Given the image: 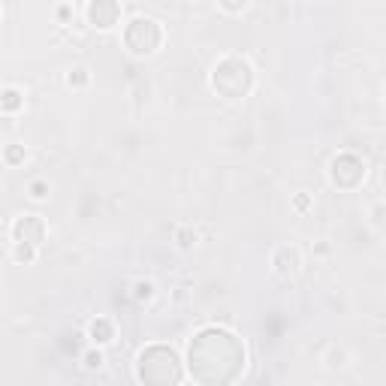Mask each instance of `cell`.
I'll return each instance as SVG.
<instances>
[{
    "instance_id": "1",
    "label": "cell",
    "mask_w": 386,
    "mask_h": 386,
    "mask_svg": "<svg viewBox=\"0 0 386 386\" xmlns=\"http://www.w3.org/2000/svg\"><path fill=\"white\" fill-rule=\"evenodd\" d=\"M187 362H190V374L197 380H202L208 365H229L239 374V368H245V344L229 329L206 326L193 335L187 347Z\"/></svg>"
},
{
    "instance_id": "10",
    "label": "cell",
    "mask_w": 386,
    "mask_h": 386,
    "mask_svg": "<svg viewBox=\"0 0 386 386\" xmlns=\"http://www.w3.org/2000/svg\"><path fill=\"white\" fill-rule=\"evenodd\" d=\"M25 109V91L15 85H4L0 88V112L4 115H18Z\"/></svg>"
},
{
    "instance_id": "8",
    "label": "cell",
    "mask_w": 386,
    "mask_h": 386,
    "mask_svg": "<svg viewBox=\"0 0 386 386\" xmlns=\"http://www.w3.org/2000/svg\"><path fill=\"white\" fill-rule=\"evenodd\" d=\"M272 272L278 278H296L302 272V251L296 245H281L272 251Z\"/></svg>"
},
{
    "instance_id": "17",
    "label": "cell",
    "mask_w": 386,
    "mask_h": 386,
    "mask_svg": "<svg viewBox=\"0 0 386 386\" xmlns=\"http://www.w3.org/2000/svg\"><path fill=\"white\" fill-rule=\"evenodd\" d=\"M218 6L227 15H239V13H245V9L251 6V0H218Z\"/></svg>"
},
{
    "instance_id": "13",
    "label": "cell",
    "mask_w": 386,
    "mask_h": 386,
    "mask_svg": "<svg viewBox=\"0 0 386 386\" xmlns=\"http://www.w3.org/2000/svg\"><path fill=\"white\" fill-rule=\"evenodd\" d=\"M67 85L73 88V91H85L91 85V69L88 67H73L67 73Z\"/></svg>"
},
{
    "instance_id": "6",
    "label": "cell",
    "mask_w": 386,
    "mask_h": 386,
    "mask_svg": "<svg viewBox=\"0 0 386 386\" xmlns=\"http://www.w3.org/2000/svg\"><path fill=\"white\" fill-rule=\"evenodd\" d=\"M85 22L97 30H112L121 25V0H88Z\"/></svg>"
},
{
    "instance_id": "23",
    "label": "cell",
    "mask_w": 386,
    "mask_h": 386,
    "mask_svg": "<svg viewBox=\"0 0 386 386\" xmlns=\"http://www.w3.org/2000/svg\"><path fill=\"white\" fill-rule=\"evenodd\" d=\"M0 15H4V4H0Z\"/></svg>"
},
{
    "instance_id": "18",
    "label": "cell",
    "mask_w": 386,
    "mask_h": 386,
    "mask_svg": "<svg viewBox=\"0 0 386 386\" xmlns=\"http://www.w3.org/2000/svg\"><path fill=\"white\" fill-rule=\"evenodd\" d=\"M133 296H136V302H151V299H154V284H151V281H136Z\"/></svg>"
},
{
    "instance_id": "7",
    "label": "cell",
    "mask_w": 386,
    "mask_h": 386,
    "mask_svg": "<svg viewBox=\"0 0 386 386\" xmlns=\"http://www.w3.org/2000/svg\"><path fill=\"white\" fill-rule=\"evenodd\" d=\"M46 220L39 215H22L13 220V227H9V239L13 241H25V245H34L39 248L46 241Z\"/></svg>"
},
{
    "instance_id": "9",
    "label": "cell",
    "mask_w": 386,
    "mask_h": 386,
    "mask_svg": "<svg viewBox=\"0 0 386 386\" xmlns=\"http://www.w3.org/2000/svg\"><path fill=\"white\" fill-rule=\"evenodd\" d=\"M88 338L97 344V347H109L115 341V323L109 317H94L88 323Z\"/></svg>"
},
{
    "instance_id": "22",
    "label": "cell",
    "mask_w": 386,
    "mask_h": 386,
    "mask_svg": "<svg viewBox=\"0 0 386 386\" xmlns=\"http://www.w3.org/2000/svg\"><path fill=\"white\" fill-rule=\"evenodd\" d=\"M311 253H314V257H329V245H326V241H317V245L311 248Z\"/></svg>"
},
{
    "instance_id": "12",
    "label": "cell",
    "mask_w": 386,
    "mask_h": 386,
    "mask_svg": "<svg viewBox=\"0 0 386 386\" xmlns=\"http://www.w3.org/2000/svg\"><path fill=\"white\" fill-rule=\"evenodd\" d=\"M36 257H39V248L25 245V241H13V260L18 266H30V262H36Z\"/></svg>"
},
{
    "instance_id": "20",
    "label": "cell",
    "mask_w": 386,
    "mask_h": 386,
    "mask_svg": "<svg viewBox=\"0 0 386 386\" xmlns=\"http://www.w3.org/2000/svg\"><path fill=\"white\" fill-rule=\"evenodd\" d=\"M100 365H103V353H100V350H88L85 353V368L94 371V368H100Z\"/></svg>"
},
{
    "instance_id": "15",
    "label": "cell",
    "mask_w": 386,
    "mask_h": 386,
    "mask_svg": "<svg viewBox=\"0 0 386 386\" xmlns=\"http://www.w3.org/2000/svg\"><path fill=\"white\" fill-rule=\"evenodd\" d=\"M290 208L296 211L299 218H305V215H308V211L314 208V199H311V193H305V190L293 193V199H290Z\"/></svg>"
},
{
    "instance_id": "19",
    "label": "cell",
    "mask_w": 386,
    "mask_h": 386,
    "mask_svg": "<svg viewBox=\"0 0 386 386\" xmlns=\"http://www.w3.org/2000/svg\"><path fill=\"white\" fill-rule=\"evenodd\" d=\"M73 15H76V9L69 6V4H60L58 6V25H69V22H73Z\"/></svg>"
},
{
    "instance_id": "21",
    "label": "cell",
    "mask_w": 386,
    "mask_h": 386,
    "mask_svg": "<svg viewBox=\"0 0 386 386\" xmlns=\"http://www.w3.org/2000/svg\"><path fill=\"white\" fill-rule=\"evenodd\" d=\"M371 223H374V227H383V202H374V211H371Z\"/></svg>"
},
{
    "instance_id": "3",
    "label": "cell",
    "mask_w": 386,
    "mask_h": 386,
    "mask_svg": "<svg viewBox=\"0 0 386 386\" xmlns=\"http://www.w3.org/2000/svg\"><path fill=\"white\" fill-rule=\"evenodd\" d=\"M178 353L166 344H151L139 353L136 359V378L142 383H178L181 380V365Z\"/></svg>"
},
{
    "instance_id": "14",
    "label": "cell",
    "mask_w": 386,
    "mask_h": 386,
    "mask_svg": "<svg viewBox=\"0 0 386 386\" xmlns=\"http://www.w3.org/2000/svg\"><path fill=\"white\" fill-rule=\"evenodd\" d=\"M48 193H52V187H48L46 178H30L27 181V197L34 199V202H46Z\"/></svg>"
},
{
    "instance_id": "11",
    "label": "cell",
    "mask_w": 386,
    "mask_h": 386,
    "mask_svg": "<svg viewBox=\"0 0 386 386\" xmlns=\"http://www.w3.org/2000/svg\"><path fill=\"white\" fill-rule=\"evenodd\" d=\"M0 157H4V164H6V166H25V160H27V148L22 145V142H9Z\"/></svg>"
},
{
    "instance_id": "5",
    "label": "cell",
    "mask_w": 386,
    "mask_h": 386,
    "mask_svg": "<svg viewBox=\"0 0 386 386\" xmlns=\"http://www.w3.org/2000/svg\"><path fill=\"white\" fill-rule=\"evenodd\" d=\"M365 175H368V166H365V160L359 154H350V151H344V154H335L329 160V181L338 190H357L365 185Z\"/></svg>"
},
{
    "instance_id": "2",
    "label": "cell",
    "mask_w": 386,
    "mask_h": 386,
    "mask_svg": "<svg viewBox=\"0 0 386 386\" xmlns=\"http://www.w3.org/2000/svg\"><path fill=\"white\" fill-rule=\"evenodd\" d=\"M253 85H257V73L245 55H223L211 69V88L223 100H245Z\"/></svg>"
},
{
    "instance_id": "4",
    "label": "cell",
    "mask_w": 386,
    "mask_h": 386,
    "mask_svg": "<svg viewBox=\"0 0 386 386\" xmlns=\"http://www.w3.org/2000/svg\"><path fill=\"white\" fill-rule=\"evenodd\" d=\"M121 39H124L127 52L136 55V58H151L160 52V46H164V27H160V22H154V18L148 15H133L130 22L124 25V34H121Z\"/></svg>"
},
{
    "instance_id": "16",
    "label": "cell",
    "mask_w": 386,
    "mask_h": 386,
    "mask_svg": "<svg viewBox=\"0 0 386 386\" xmlns=\"http://www.w3.org/2000/svg\"><path fill=\"white\" fill-rule=\"evenodd\" d=\"M175 245H178V251H193V245H197V229L178 227L175 229Z\"/></svg>"
}]
</instances>
